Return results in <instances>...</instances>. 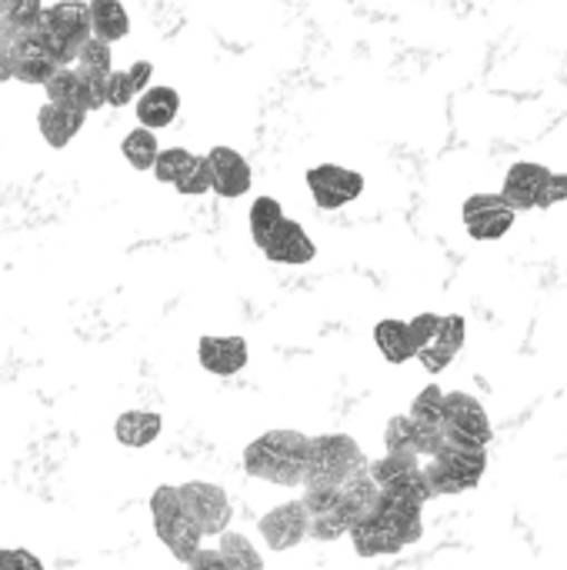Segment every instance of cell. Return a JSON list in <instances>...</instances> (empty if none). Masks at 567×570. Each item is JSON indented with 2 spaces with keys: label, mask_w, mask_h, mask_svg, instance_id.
<instances>
[{
  "label": "cell",
  "mask_w": 567,
  "mask_h": 570,
  "mask_svg": "<svg viewBox=\"0 0 567 570\" xmlns=\"http://www.w3.org/2000/svg\"><path fill=\"white\" fill-rule=\"evenodd\" d=\"M311 438L301 431H267L244 448V474L277 488H304Z\"/></svg>",
  "instance_id": "cell-1"
},
{
  "label": "cell",
  "mask_w": 567,
  "mask_h": 570,
  "mask_svg": "<svg viewBox=\"0 0 567 570\" xmlns=\"http://www.w3.org/2000/svg\"><path fill=\"white\" fill-rule=\"evenodd\" d=\"M421 511H424L421 504L384 498L378 514H371L351 528L354 554L358 558H384V554H401L404 548L418 544L424 534Z\"/></svg>",
  "instance_id": "cell-2"
},
{
  "label": "cell",
  "mask_w": 567,
  "mask_h": 570,
  "mask_svg": "<svg viewBox=\"0 0 567 570\" xmlns=\"http://www.w3.org/2000/svg\"><path fill=\"white\" fill-rule=\"evenodd\" d=\"M485 468H488V444L471 441L458 431H444V444L431 458V464H424V478L434 498H448V494L475 491L485 478Z\"/></svg>",
  "instance_id": "cell-3"
},
{
  "label": "cell",
  "mask_w": 567,
  "mask_h": 570,
  "mask_svg": "<svg viewBox=\"0 0 567 570\" xmlns=\"http://www.w3.org/2000/svg\"><path fill=\"white\" fill-rule=\"evenodd\" d=\"M371 461L364 458L361 444L348 434H321L311 438L304 488H338L344 491L351 481L364 478Z\"/></svg>",
  "instance_id": "cell-4"
},
{
  "label": "cell",
  "mask_w": 567,
  "mask_h": 570,
  "mask_svg": "<svg viewBox=\"0 0 567 570\" xmlns=\"http://www.w3.org/2000/svg\"><path fill=\"white\" fill-rule=\"evenodd\" d=\"M150 518H154V531H157L160 544H164L180 564H190L194 554L201 551L204 531H201L197 521L187 514L184 498H180V488L160 484V488L150 494Z\"/></svg>",
  "instance_id": "cell-5"
},
{
  "label": "cell",
  "mask_w": 567,
  "mask_h": 570,
  "mask_svg": "<svg viewBox=\"0 0 567 570\" xmlns=\"http://www.w3.org/2000/svg\"><path fill=\"white\" fill-rule=\"evenodd\" d=\"M180 498H184L187 514L204 531V538H221L231 528L234 508H231V498L224 488L207 484V481H187V484H180Z\"/></svg>",
  "instance_id": "cell-6"
},
{
  "label": "cell",
  "mask_w": 567,
  "mask_h": 570,
  "mask_svg": "<svg viewBox=\"0 0 567 570\" xmlns=\"http://www.w3.org/2000/svg\"><path fill=\"white\" fill-rule=\"evenodd\" d=\"M304 504L311 514V538L328 544L351 534V514L344 504V491L338 488H304Z\"/></svg>",
  "instance_id": "cell-7"
},
{
  "label": "cell",
  "mask_w": 567,
  "mask_h": 570,
  "mask_svg": "<svg viewBox=\"0 0 567 570\" xmlns=\"http://www.w3.org/2000/svg\"><path fill=\"white\" fill-rule=\"evenodd\" d=\"M307 190L321 210H338L364 194V177L341 164H317L307 170Z\"/></svg>",
  "instance_id": "cell-8"
},
{
  "label": "cell",
  "mask_w": 567,
  "mask_h": 570,
  "mask_svg": "<svg viewBox=\"0 0 567 570\" xmlns=\"http://www.w3.org/2000/svg\"><path fill=\"white\" fill-rule=\"evenodd\" d=\"M461 214H465V230L475 240H501L518 217V210L508 204L505 194H471Z\"/></svg>",
  "instance_id": "cell-9"
},
{
  "label": "cell",
  "mask_w": 567,
  "mask_h": 570,
  "mask_svg": "<svg viewBox=\"0 0 567 570\" xmlns=\"http://www.w3.org/2000/svg\"><path fill=\"white\" fill-rule=\"evenodd\" d=\"M257 528H261V538H264V544L271 551H291V548H297L304 538H311V514H307L304 498L277 504L274 511H267L261 518Z\"/></svg>",
  "instance_id": "cell-10"
},
{
  "label": "cell",
  "mask_w": 567,
  "mask_h": 570,
  "mask_svg": "<svg viewBox=\"0 0 567 570\" xmlns=\"http://www.w3.org/2000/svg\"><path fill=\"white\" fill-rule=\"evenodd\" d=\"M548 177H551V170H548L545 164L518 160V164H511V170L505 174L501 194L508 197V204H511L518 214H521V210H541Z\"/></svg>",
  "instance_id": "cell-11"
},
{
  "label": "cell",
  "mask_w": 567,
  "mask_h": 570,
  "mask_svg": "<svg viewBox=\"0 0 567 570\" xmlns=\"http://www.w3.org/2000/svg\"><path fill=\"white\" fill-rule=\"evenodd\" d=\"M444 431H458L471 441L488 444L495 438L488 411L478 397L465 394V391H448L444 394Z\"/></svg>",
  "instance_id": "cell-12"
},
{
  "label": "cell",
  "mask_w": 567,
  "mask_h": 570,
  "mask_svg": "<svg viewBox=\"0 0 567 570\" xmlns=\"http://www.w3.org/2000/svg\"><path fill=\"white\" fill-rule=\"evenodd\" d=\"M247 341L241 334H231V337H201L197 344V361L207 374L214 377H234L247 367Z\"/></svg>",
  "instance_id": "cell-13"
},
{
  "label": "cell",
  "mask_w": 567,
  "mask_h": 570,
  "mask_svg": "<svg viewBox=\"0 0 567 570\" xmlns=\"http://www.w3.org/2000/svg\"><path fill=\"white\" fill-rule=\"evenodd\" d=\"M207 157H211V170H214V194H217V197L234 200V197H244V194L251 190L254 174H251V164L244 160V154H237L234 147L217 144V147H211V150H207Z\"/></svg>",
  "instance_id": "cell-14"
},
{
  "label": "cell",
  "mask_w": 567,
  "mask_h": 570,
  "mask_svg": "<svg viewBox=\"0 0 567 570\" xmlns=\"http://www.w3.org/2000/svg\"><path fill=\"white\" fill-rule=\"evenodd\" d=\"M261 250H264V257H267V261H274V264H287V267H301V264H311V261L317 257L314 240H311V237H307V230H304L297 220H291V217H284V220H281V227L271 234V240H267Z\"/></svg>",
  "instance_id": "cell-15"
},
{
  "label": "cell",
  "mask_w": 567,
  "mask_h": 570,
  "mask_svg": "<svg viewBox=\"0 0 567 570\" xmlns=\"http://www.w3.org/2000/svg\"><path fill=\"white\" fill-rule=\"evenodd\" d=\"M87 114H90V110L80 107V104H57V100H47V104L37 110V127H40L43 140H47L53 150H60V147H67V144L84 130Z\"/></svg>",
  "instance_id": "cell-16"
},
{
  "label": "cell",
  "mask_w": 567,
  "mask_h": 570,
  "mask_svg": "<svg viewBox=\"0 0 567 570\" xmlns=\"http://www.w3.org/2000/svg\"><path fill=\"white\" fill-rule=\"evenodd\" d=\"M374 344L381 351V357L388 364H404V361H414L418 357V344H414V334H411V324L408 321H378L374 324Z\"/></svg>",
  "instance_id": "cell-17"
},
{
  "label": "cell",
  "mask_w": 567,
  "mask_h": 570,
  "mask_svg": "<svg viewBox=\"0 0 567 570\" xmlns=\"http://www.w3.org/2000/svg\"><path fill=\"white\" fill-rule=\"evenodd\" d=\"M180 110V94L174 87H147L140 97H137V124L144 127H170L174 117Z\"/></svg>",
  "instance_id": "cell-18"
},
{
  "label": "cell",
  "mask_w": 567,
  "mask_h": 570,
  "mask_svg": "<svg viewBox=\"0 0 567 570\" xmlns=\"http://www.w3.org/2000/svg\"><path fill=\"white\" fill-rule=\"evenodd\" d=\"M164 417L157 411H124L114 424V438L124 448H147L160 438Z\"/></svg>",
  "instance_id": "cell-19"
},
{
  "label": "cell",
  "mask_w": 567,
  "mask_h": 570,
  "mask_svg": "<svg viewBox=\"0 0 567 570\" xmlns=\"http://www.w3.org/2000/svg\"><path fill=\"white\" fill-rule=\"evenodd\" d=\"M90 30L100 40H124L130 33V17L120 0H90Z\"/></svg>",
  "instance_id": "cell-20"
},
{
  "label": "cell",
  "mask_w": 567,
  "mask_h": 570,
  "mask_svg": "<svg viewBox=\"0 0 567 570\" xmlns=\"http://www.w3.org/2000/svg\"><path fill=\"white\" fill-rule=\"evenodd\" d=\"M120 154H124V160L134 167V170H154V164H157V154H160V144H157V134H154V127H144V124H137L127 137H124V144H120Z\"/></svg>",
  "instance_id": "cell-21"
},
{
  "label": "cell",
  "mask_w": 567,
  "mask_h": 570,
  "mask_svg": "<svg viewBox=\"0 0 567 570\" xmlns=\"http://www.w3.org/2000/svg\"><path fill=\"white\" fill-rule=\"evenodd\" d=\"M281 220H284L281 200H277V197H257V200L251 204V214H247L251 240H254L257 247H264V244L271 240V234L281 227Z\"/></svg>",
  "instance_id": "cell-22"
},
{
  "label": "cell",
  "mask_w": 567,
  "mask_h": 570,
  "mask_svg": "<svg viewBox=\"0 0 567 570\" xmlns=\"http://www.w3.org/2000/svg\"><path fill=\"white\" fill-rule=\"evenodd\" d=\"M384 448L391 454H418L421 458V444H418V421L411 414H398L388 421L384 428ZM424 461V458H421Z\"/></svg>",
  "instance_id": "cell-23"
},
{
  "label": "cell",
  "mask_w": 567,
  "mask_h": 570,
  "mask_svg": "<svg viewBox=\"0 0 567 570\" xmlns=\"http://www.w3.org/2000/svg\"><path fill=\"white\" fill-rule=\"evenodd\" d=\"M217 548H221V554H224V561H227V570H261L264 568V558L254 551V544H251L244 534L224 531Z\"/></svg>",
  "instance_id": "cell-24"
},
{
  "label": "cell",
  "mask_w": 567,
  "mask_h": 570,
  "mask_svg": "<svg viewBox=\"0 0 567 570\" xmlns=\"http://www.w3.org/2000/svg\"><path fill=\"white\" fill-rule=\"evenodd\" d=\"M177 194L180 197H204L214 190V170H211V157L207 154H194V160L187 164V170L177 177Z\"/></svg>",
  "instance_id": "cell-25"
},
{
  "label": "cell",
  "mask_w": 567,
  "mask_h": 570,
  "mask_svg": "<svg viewBox=\"0 0 567 570\" xmlns=\"http://www.w3.org/2000/svg\"><path fill=\"white\" fill-rule=\"evenodd\" d=\"M57 67H63V63H57L47 53H13V77L20 83H40L43 87L53 77Z\"/></svg>",
  "instance_id": "cell-26"
},
{
  "label": "cell",
  "mask_w": 567,
  "mask_h": 570,
  "mask_svg": "<svg viewBox=\"0 0 567 570\" xmlns=\"http://www.w3.org/2000/svg\"><path fill=\"white\" fill-rule=\"evenodd\" d=\"M43 90H47V100H57V104H80V107H84V100H80V73H77V67H70V63L57 67L53 77L43 83Z\"/></svg>",
  "instance_id": "cell-27"
},
{
  "label": "cell",
  "mask_w": 567,
  "mask_h": 570,
  "mask_svg": "<svg viewBox=\"0 0 567 570\" xmlns=\"http://www.w3.org/2000/svg\"><path fill=\"white\" fill-rule=\"evenodd\" d=\"M80 70H90V73H100V77H107L110 70H114V57H110V40H100V37H87L84 40V47H80V53H77V60H74Z\"/></svg>",
  "instance_id": "cell-28"
},
{
  "label": "cell",
  "mask_w": 567,
  "mask_h": 570,
  "mask_svg": "<svg viewBox=\"0 0 567 570\" xmlns=\"http://www.w3.org/2000/svg\"><path fill=\"white\" fill-rule=\"evenodd\" d=\"M444 394L448 391H441L438 384H428L414 401H411V417H418V421H424V424H438V428H444Z\"/></svg>",
  "instance_id": "cell-29"
},
{
  "label": "cell",
  "mask_w": 567,
  "mask_h": 570,
  "mask_svg": "<svg viewBox=\"0 0 567 570\" xmlns=\"http://www.w3.org/2000/svg\"><path fill=\"white\" fill-rule=\"evenodd\" d=\"M194 160V154L190 150H184V147H167V150H160L157 154V164H154V177L160 180V184H177V177L187 170V164Z\"/></svg>",
  "instance_id": "cell-30"
},
{
  "label": "cell",
  "mask_w": 567,
  "mask_h": 570,
  "mask_svg": "<svg viewBox=\"0 0 567 570\" xmlns=\"http://www.w3.org/2000/svg\"><path fill=\"white\" fill-rule=\"evenodd\" d=\"M43 17V3L40 0H10L7 10H3V20L13 27V30H30L37 27Z\"/></svg>",
  "instance_id": "cell-31"
},
{
  "label": "cell",
  "mask_w": 567,
  "mask_h": 570,
  "mask_svg": "<svg viewBox=\"0 0 567 570\" xmlns=\"http://www.w3.org/2000/svg\"><path fill=\"white\" fill-rule=\"evenodd\" d=\"M77 73H80V100H84V107L90 114L100 110V107H107V77L90 73V70H80V67H77Z\"/></svg>",
  "instance_id": "cell-32"
},
{
  "label": "cell",
  "mask_w": 567,
  "mask_h": 570,
  "mask_svg": "<svg viewBox=\"0 0 567 570\" xmlns=\"http://www.w3.org/2000/svg\"><path fill=\"white\" fill-rule=\"evenodd\" d=\"M137 97V87L130 80V70H110L107 73V107H127Z\"/></svg>",
  "instance_id": "cell-33"
},
{
  "label": "cell",
  "mask_w": 567,
  "mask_h": 570,
  "mask_svg": "<svg viewBox=\"0 0 567 570\" xmlns=\"http://www.w3.org/2000/svg\"><path fill=\"white\" fill-rule=\"evenodd\" d=\"M465 337H468V321L461 317V314H444L441 317V331H438V344H444L448 351H454V354H461V347H465Z\"/></svg>",
  "instance_id": "cell-34"
},
{
  "label": "cell",
  "mask_w": 567,
  "mask_h": 570,
  "mask_svg": "<svg viewBox=\"0 0 567 570\" xmlns=\"http://www.w3.org/2000/svg\"><path fill=\"white\" fill-rule=\"evenodd\" d=\"M454 357H458V354H454V351H448V347H444V344H438V341H431L428 347H421V351H418V361H421V367H424L428 374H441V371H448Z\"/></svg>",
  "instance_id": "cell-35"
},
{
  "label": "cell",
  "mask_w": 567,
  "mask_h": 570,
  "mask_svg": "<svg viewBox=\"0 0 567 570\" xmlns=\"http://www.w3.org/2000/svg\"><path fill=\"white\" fill-rule=\"evenodd\" d=\"M408 324H411L414 344H418V351H421V347H428V344L438 337V331H441V314H418V317H411Z\"/></svg>",
  "instance_id": "cell-36"
},
{
  "label": "cell",
  "mask_w": 567,
  "mask_h": 570,
  "mask_svg": "<svg viewBox=\"0 0 567 570\" xmlns=\"http://www.w3.org/2000/svg\"><path fill=\"white\" fill-rule=\"evenodd\" d=\"M561 200H567V174H555V170H551L548 187H545L541 210H548V207H555V204H561Z\"/></svg>",
  "instance_id": "cell-37"
},
{
  "label": "cell",
  "mask_w": 567,
  "mask_h": 570,
  "mask_svg": "<svg viewBox=\"0 0 567 570\" xmlns=\"http://www.w3.org/2000/svg\"><path fill=\"white\" fill-rule=\"evenodd\" d=\"M7 568L37 570L40 568V561H37L33 554H27V551H0V570H7Z\"/></svg>",
  "instance_id": "cell-38"
},
{
  "label": "cell",
  "mask_w": 567,
  "mask_h": 570,
  "mask_svg": "<svg viewBox=\"0 0 567 570\" xmlns=\"http://www.w3.org/2000/svg\"><path fill=\"white\" fill-rule=\"evenodd\" d=\"M150 77H154V63H150V60H137V63L130 67V80H134V87H137V97L150 87Z\"/></svg>",
  "instance_id": "cell-39"
},
{
  "label": "cell",
  "mask_w": 567,
  "mask_h": 570,
  "mask_svg": "<svg viewBox=\"0 0 567 570\" xmlns=\"http://www.w3.org/2000/svg\"><path fill=\"white\" fill-rule=\"evenodd\" d=\"M187 568H224L227 570V561H224V554H221V548H217V551H197V554H194V561H190Z\"/></svg>",
  "instance_id": "cell-40"
},
{
  "label": "cell",
  "mask_w": 567,
  "mask_h": 570,
  "mask_svg": "<svg viewBox=\"0 0 567 570\" xmlns=\"http://www.w3.org/2000/svg\"><path fill=\"white\" fill-rule=\"evenodd\" d=\"M7 3H10V0H0V20H3V10H7Z\"/></svg>",
  "instance_id": "cell-41"
}]
</instances>
